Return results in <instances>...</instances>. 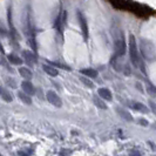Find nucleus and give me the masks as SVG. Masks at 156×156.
<instances>
[{
  "instance_id": "1",
  "label": "nucleus",
  "mask_w": 156,
  "mask_h": 156,
  "mask_svg": "<svg viewBox=\"0 0 156 156\" xmlns=\"http://www.w3.org/2000/svg\"><path fill=\"white\" fill-rule=\"evenodd\" d=\"M129 55H130V60L135 67L140 66V56H139V49H137V44L136 39L133 34L129 35Z\"/></svg>"
},
{
  "instance_id": "2",
  "label": "nucleus",
  "mask_w": 156,
  "mask_h": 156,
  "mask_svg": "<svg viewBox=\"0 0 156 156\" xmlns=\"http://www.w3.org/2000/svg\"><path fill=\"white\" fill-rule=\"evenodd\" d=\"M115 53H116L117 56H122L125 55L126 53V41H125V37L123 34L121 33L120 37L115 38Z\"/></svg>"
},
{
  "instance_id": "3",
  "label": "nucleus",
  "mask_w": 156,
  "mask_h": 156,
  "mask_svg": "<svg viewBox=\"0 0 156 156\" xmlns=\"http://www.w3.org/2000/svg\"><path fill=\"white\" fill-rule=\"evenodd\" d=\"M46 98L49 103H52L55 107H61L62 106V102H61V99L59 98V95L53 92V90H48L46 94Z\"/></svg>"
},
{
  "instance_id": "4",
  "label": "nucleus",
  "mask_w": 156,
  "mask_h": 156,
  "mask_svg": "<svg viewBox=\"0 0 156 156\" xmlns=\"http://www.w3.org/2000/svg\"><path fill=\"white\" fill-rule=\"evenodd\" d=\"M78 20H79V23H80V27H81V31H82V34H83V38L85 39H88V26H87V20L85 16L78 11Z\"/></svg>"
},
{
  "instance_id": "5",
  "label": "nucleus",
  "mask_w": 156,
  "mask_h": 156,
  "mask_svg": "<svg viewBox=\"0 0 156 156\" xmlns=\"http://www.w3.org/2000/svg\"><path fill=\"white\" fill-rule=\"evenodd\" d=\"M141 51H142L143 56H144L147 60H153V59H154L155 49H150V51H149L148 48H147V41H144V40L141 41Z\"/></svg>"
},
{
  "instance_id": "6",
  "label": "nucleus",
  "mask_w": 156,
  "mask_h": 156,
  "mask_svg": "<svg viewBox=\"0 0 156 156\" xmlns=\"http://www.w3.org/2000/svg\"><path fill=\"white\" fill-rule=\"evenodd\" d=\"M21 88H23V92H25L28 95H33L35 94V89H34V86L32 85L30 81H23L21 83Z\"/></svg>"
},
{
  "instance_id": "7",
  "label": "nucleus",
  "mask_w": 156,
  "mask_h": 156,
  "mask_svg": "<svg viewBox=\"0 0 156 156\" xmlns=\"http://www.w3.org/2000/svg\"><path fill=\"white\" fill-rule=\"evenodd\" d=\"M98 93H99V96H100L101 99L108 100V101H112V99H113V95L110 93V90L107 89V88H100V89L98 90Z\"/></svg>"
},
{
  "instance_id": "8",
  "label": "nucleus",
  "mask_w": 156,
  "mask_h": 156,
  "mask_svg": "<svg viewBox=\"0 0 156 156\" xmlns=\"http://www.w3.org/2000/svg\"><path fill=\"white\" fill-rule=\"evenodd\" d=\"M23 56L25 58V60L30 63V65H34V63L37 62V58H35V55L33 54L32 52H30V51H23Z\"/></svg>"
},
{
  "instance_id": "9",
  "label": "nucleus",
  "mask_w": 156,
  "mask_h": 156,
  "mask_svg": "<svg viewBox=\"0 0 156 156\" xmlns=\"http://www.w3.org/2000/svg\"><path fill=\"white\" fill-rule=\"evenodd\" d=\"M19 74H20L23 79H26V80H30V79H32V76H33L32 72L28 69V68H26V67H20V68H19Z\"/></svg>"
},
{
  "instance_id": "10",
  "label": "nucleus",
  "mask_w": 156,
  "mask_h": 156,
  "mask_svg": "<svg viewBox=\"0 0 156 156\" xmlns=\"http://www.w3.org/2000/svg\"><path fill=\"white\" fill-rule=\"evenodd\" d=\"M44 70L46 72V74H48L49 76H56L58 74H59V72L55 69L54 67H52V66H48V65H44Z\"/></svg>"
},
{
  "instance_id": "11",
  "label": "nucleus",
  "mask_w": 156,
  "mask_h": 156,
  "mask_svg": "<svg viewBox=\"0 0 156 156\" xmlns=\"http://www.w3.org/2000/svg\"><path fill=\"white\" fill-rule=\"evenodd\" d=\"M0 95H1V98L5 100L6 102H11L13 100V98H12V95L11 93L8 92L7 89H4V88H0Z\"/></svg>"
},
{
  "instance_id": "12",
  "label": "nucleus",
  "mask_w": 156,
  "mask_h": 156,
  "mask_svg": "<svg viewBox=\"0 0 156 156\" xmlns=\"http://www.w3.org/2000/svg\"><path fill=\"white\" fill-rule=\"evenodd\" d=\"M116 112L120 114V116L123 117L125 120H128V121H133V116L127 112V110L122 109V108H116Z\"/></svg>"
},
{
  "instance_id": "13",
  "label": "nucleus",
  "mask_w": 156,
  "mask_h": 156,
  "mask_svg": "<svg viewBox=\"0 0 156 156\" xmlns=\"http://www.w3.org/2000/svg\"><path fill=\"white\" fill-rule=\"evenodd\" d=\"M81 73L83 75H86L88 78H96L98 76V72L92 68H87V69H81Z\"/></svg>"
},
{
  "instance_id": "14",
  "label": "nucleus",
  "mask_w": 156,
  "mask_h": 156,
  "mask_svg": "<svg viewBox=\"0 0 156 156\" xmlns=\"http://www.w3.org/2000/svg\"><path fill=\"white\" fill-rule=\"evenodd\" d=\"M18 96H19V99L23 102H25L26 105H31L32 103V100H31V98H30V95L26 94L25 92H20V93L18 94Z\"/></svg>"
},
{
  "instance_id": "15",
  "label": "nucleus",
  "mask_w": 156,
  "mask_h": 156,
  "mask_svg": "<svg viewBox=\"0 0 156 156\" xmlns=\"http://www.w3.org/2000/svg\"><path fill=\"white\" fill-rule=\"evenodd\" d=\"M8 60H9V62L13 63V65H21V59L19 58V56H16L14 54H9L8 55Z\"/></svg>"
},
{
  "instance_id": "16",
  "label": "nucleus",
  "mask_w": 156,
  "mask_h": 156,
  "mask_svg": "<svg viewBox=\"0 0 156 156\" xmlns=\"http://www.w3.org/2000/svg\"><path fill=\"white\" fill-rule=\"evenodd\" d=\"M133 107H134V109L135 110H139V112H142V113H147V112H148L147 107H146V106H143L142 103H139V102L134 103Z\"/></svg>"
},
{
  "instance_id": "17",
  "label": "nucleus",
  "mask_w": 156,
  "mask_h": 156,
  "mask_svg": "<svg viewBox=\"0 0 156 156\" xmlns=\"http://www.w3.org/2000/svg\"><path fill=\"white\" fill-rule=\"evenodd\" d=\"M94 102H95V105L99 107V108H101V109H107V106H106V103L102 101L101 99H99V98H94Z\"/></svg>"
},
{
  "instance_id": "18",
  "label": "nucleus",
  "mask_w": 156,
  "mask_h": 156,
  "mask_svg": "<svg viewBox=\"0 0 156 156\" xmlns=\"http://www.w3.org/2000/svg\"><path fill=\"white\" fill-rule=\"evenodd\" d=\"M80 80H81V82L83 83V85H86L87 87H89V88H93L94 87V83L89 80V79H87V78H85V76H81L80 78Z\"/></svg>"
},
{
  "instance_id": "19",
  "label": "nucleus",
  "mask_w": 156,
  "mask_h": 156,
  "mask_svg": "<svg viewBox=\"0 0 156 156\" xmlns=\"http://www.w3.org/2000/svg\"><path fill=\"white\" fill-rule=\"evenodd\" d=\"M9 80H11V79H7V81H6V82H7L11 87H13V88H14V87H16V82H14L13 80H12V81H9Z\"/></svg>"
},
{
  "instance_id": "20",
  "label": "nucleus",
  "mask_w": 156,
  "mask_h": 156,
  "mask_svg": "<svg viewBox=\"0 0 156 156\" xmlns=\"http://www.w3.org/2000/svg\"><path fill=\"white\" fill-rule=\"evenodd\" d=\"M148 92L150 94H153V95H154V94H156V89H154L153 87H149V88H148Z\"/></svg>"
},
{
  "instance_id": "21",
  "label": "nucleus",
  "mask_w": 156,
  "mask_h": 156,
  "mask_svg": "<svg viewBox=\"0 0 156 156\" xmlns=\"http://www.w3.org/2000/svg\"><path fill=\"white\" fill-rule=\"evenodd\" d=\"M125 74H127V75H129V74H130V69H129V67H128V66H126Z\"/></svg>"
},
{
  "instance_id": "22",
  "label": "nucleus",
  "mask_w": 156,
  "mask_h": 156,
  "mask_svg": "<svg viewBox=\"0 0 156 156\" xmlns=\"http://www.w3.org/2000/svg\"><path fill=\"white\" fill-rule=\"evenodd\" d=\"M140 123L143 126H148V122L147 121H144V120H140Z\"/></svg>"
},
{
  "instance_id": "23",
  "label": "nucleus",
  "mask_w": 156,
  "mask_h": 156,
  "mask_svg": "<svg viewBox=\"0 0 156 156\" xmlns=\"http://www.w3.org/2000/svg\"><path fill=\"white\" fill-rule=\"evenodd\" d=\"M130 156H141L140 153H137V151H133L132 154H130Z\"/></svg>"
},
{
  "instance_id": "24",
  "label": "nucleus",
  "mask_w": 156,
  "mask_h": 156,
  "mask_svg": "<svg viewBox=\"0 0 156 156\" xmlns=\"http://www.w3.org/2000/svg\"><path fill=\"white\" fill-rule=\"evenodd\" d=\"M136 86H137V88H139V89H140L141 92H143V89H142V87H141V85H140V83H139V82H137V83H136Z\"/></svg>"
},
{
  "instance_id": "25",
  "label": "nucleus",
  "mask_w": 156,
  "mask_h": 156,
  "mask_svg": "<svg viewBox=\"0 0 156 156\" xmlns=\"http://www.w3.org/2000/svg\"><path fill=\"white\" fill-rule=\"evenodd\" d=\"M20 156H27V155H26V154H23V153H21V154H20Z\"/></svg>"
}]
</instances>
